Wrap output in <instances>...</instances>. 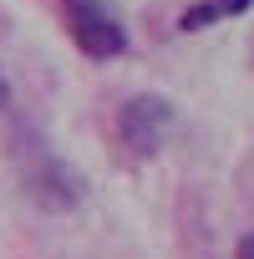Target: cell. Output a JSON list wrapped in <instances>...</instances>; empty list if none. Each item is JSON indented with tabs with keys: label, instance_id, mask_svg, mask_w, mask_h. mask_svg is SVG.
I'll return each instance as SVG.
<instances>
[{
	"label": "cell",
	"instance_id": "6da1fadb",
	"mask_svg": "<svg viewBox=\"0 0 254 259\" xmlns=\"http://www.w3.org/2000/svg\"><path fill=\"white\" fill-rule=\"evenodd\" d=\"M16 163H21V183H26V193H31L36 203H46V208H76V198H81L76 173H71L36 133H21V138H16Z\"/></svg>",
	"mask_w": 254,
	"mask_h": 259
},
{
	"label": "cell",
	"instance_id": "7a4b0ae2",
	"mask_svg": "<svg viewBox=\"0 0 254 259\" xmlns=\"http://www.w3.org/2000/svg\"><path fill=\"white\" fill-rule=\"evenodd\" d=\"M173 127H178V107L168 97H153V92L122 102V112H117V138L133 158H158L163 143L173 138Z\"/></svg>",
	"mask_w": 254,
	"mask_h": 259
},
{
	"label": "cell",
	"instance_id": "3957f363",
	"mask_svg": "<svg viewBox=\"0 0 254 259\" xmlns=\"http://www.w3.org/2000/svg\"><path fill=\"white\" fill-rule=\"evenodd\" d=\"M66 26H71V41L92 61H117L127 51V31L107 0H66Z\"/></svg>",
	"mask_w": 254,
	"mask_h": 259
},
{
	"label": "cell",
	"instance_id": "277c9868",
	"mask_svg": "<svg viewBox=\"0 0 254 259\" xmlns=\"http://www.w3.org/2000/svg\"><path fill=\"white\" fill-rule=\"evenodd\" d=\"M249 6H254V0H198V6H188V11L178 16V31H183V36H193V31H203V26L229 21V16H244Z\"/></svg>",
	"mask_w": 254,
	"mask_h": 259
},
{
	"label": "cell",
	"instance_id": "5b68a950",
	"mask_svg": "<svg viewBox=\"0 0 254 259\" xmlns=\"http://www.w3.org/2000/svg\"><path fill=\"white\" fill-rule=\"evenodd\" d=\"M234 259H254V234H244V239H239V249H234Z\"/></svg>",
	"mask_w": 254,
	"mask_h": 259
},
{
	"label": "cell",
	"instance_id": "8992f818",
	"mask_svg": "<svg viewBox=\"0 0 254 259\" xmlns=\"http://www.w3.org/2000/svg\"><path fill=\"white\" fill-rule=\"evenodd\" d=\"M11 107V87H6V71H0V112Z\"/></svg>",
	"mask_w": 254,
	"mask_h": 259
}]
</instances>
